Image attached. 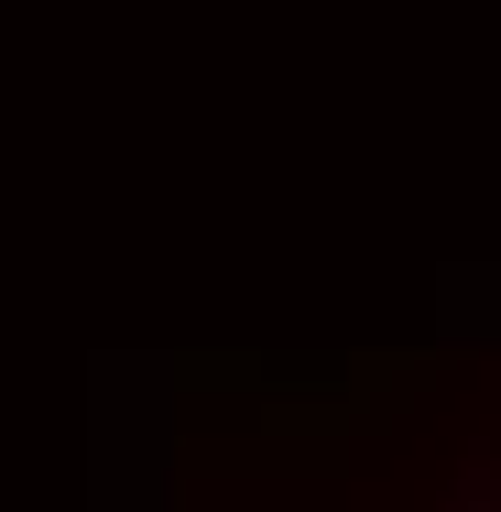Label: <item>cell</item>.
<instances>
[{
  "label": "cell",
  "instance_id": "1",
  "mask_svg": "<svg viewBox=\"0 0 501 512\" xmlns=\"http://www.w3.org/2000/svg\"><path fill=\"white\" fill-rule=\"evenodd\" d=\"M469 512H501V491H480V502H469Z\"/></svg>",
  "mask_w": 501,
  "mask_h": 512
}]
</instances>
